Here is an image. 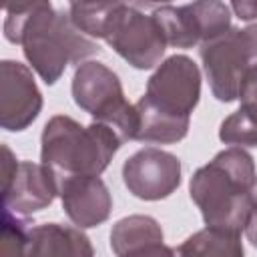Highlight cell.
Segmentation results:
<instances>
[{
    "label": "cell",
    "instance_id": "cell-1",
    "mask_svg": "<svg viewBox=\"0 0 257 257\" xmlns=\"http://www.w3.org/2000/svg\"><path fill=\"white\" fill-rule=\"evenodd\" d=\"M4 36L22 46L28 64L46 84L60 80L68 64H82L100 50L72 24L68 14L54 10L50 2L10 6L4 18Z\"/></svg>",
    "mask_w": 257,
    "mask_h": 257
},
{
    "label": "cell",
    "instance_id": "cell-2",
    "mask_svg": "<svg viewBox=\"0 0 257 257\" xmlns=\"http://www.w3.org/2000/svg\"><path fill=\"white\" fill-rule=\"evenodd\" d=\"M255 183L253 157L245 149L229 147L193 173L189 195L207 227L241 233Z\"/></svg>",
    "mask_w": 257,
    "mask_h": 257
},
{
    "label": "cell",
    "instance_id": "cell-3",
    "mask_svg": "<svg viewBox=\"0 0 257 257\" xmlns=\"http://www.w3.org/2000/svg\"><path fill=\"white\" fill-rule=\"evenodd\" d=\"M120 145V137L102 122L92 120L84 126L72 116L54 114L42 128L40 161L58 179L100 177Z\"/></svg>",
    "mask_w": 257,
    "mask_h": 257
},
{
    "label": "cell",
    "instance_id": "cell-4",
    "mask_svg": "<svg viewBox=\"0 0 257 257\" xmlns=\"http://www.w3.org/2000/svg\"><path fill=\"white\" fill-rule=\"evenodd\" d=\"M199 54L213 96L221 102L239 100L243 86L257 82V24L229 28L201 44Z\"/></svg>",
    "mask_w": 257,
    "mask_h": 257
},
{
    "label": "cell",
    "instance_id": "cell-5",
    "mask_svg": "<svg viewBox=\"0 0 257 257\" xmlns=\"http://www.w3.org/2000/svg\"><path fill=\"white\" fill-rule=\"evenodd\" d=\"M70 90L76 106L88 112L94 122L110 126L122 143L135 141L139 124L137 108L124 98L120 78L106 64L96 60L78 64Z\"/></svg>",
    "mask_w": 257,
    "mask_h": 257
},
{
    "label": "cell",
    "instance_id": "cell-6",
    "mask_svg": "<svg viewBox=\"0 0 257 257\" xmlns=\"http://www.w3.org/2000/svg\"><path fill=\"white\" fill-rule=\"evenodd\" d=\"M201 98V70L187 54H173L165 58L147 82L139 106L189 128L191 112Z\"/></svg>",
    "mask_w": 257,
    "mask_h": 257
},
{
    "label": "cell",
    "instance_id": "cell-7",
    "mask_svg": "<svg viewBox=\"0 0 257 257\" xmlns=\"http://www.w3.org/2000/svg\"><path fill=\"white\" fill-rule=\"evenodd\" d=\"M102 40L139 70L157 66L167 48V38L157 18L126 2L112 4Z\"/></svg>",
    "mask_w": 257,
    "mask_h": 257
},
{
    "label": "cell",
    "instance_id": "cell-8",
    "mask_svg": "<svg viewBox=\"0 0 257 257\" xmlns=\"http://www.w3.org/2000/svg\"><path fill=\"white\" fill-rule=\"evenodd\" d=\"M153 16L161 24L167 44L193 48L211 42L231 28V8L223 2H193L183 6H157Z\"/></svg>",
    "mask_w": 257,
    "mask_h": 257
},
{
    "label": "cell",
    "instance_id": "cell-9",
    "mask_svg": "<svg viewBox=\"0 0 257 257\" xmlns=\"http://www.w3.org/2000/svg\"><path fill=\"white\" fill-rule=\"evenodd\" d=\"M2 197L4 211L30 215L46 209L58 195V177L42 163L16 161L12 151L2 145Z\"/></svg>",
    "mask_w": 257,
    "mask_h": 257
},
{
    "label": "cell",
    "instance_id": "cell-10",
    "mask_svg": "<svg viewBox=\"0 0 257 257\" xmlns=\"http://www.w3.org/2000/svg\"><path fill=\"white\" fill-rule=\"evenodd\" d=\"M122 183L137 199H167L181 185V161L163 149L145 147L124 161Z\"/></svg>",
    "mask_w": 257,
    "mask_h": 257
},
{
    "label": "cell",
    "instance_id": "cell-11",
    "mask_svg": "<svg viewBox=\"0 0 257 257\" xmlns=\"http://www.w3.org/2000/svg\"><path fill=\"white\" fill-rule=\"evenodd\" d=\"M42 110V92L32 70L18 60L0 62V126L8 133L28 128Z\"/></svg>",
    "mask_w": 257,
    "mask_h": 257
},
{
    "label": "cell",
    "instance_id": "cell-12",
    "mask_svg": "<svg viewBox=\"0 0 257 257\" xmlns=\"http://www.w3.org/2000/svg\"><path fill=\"white\" fill-rule=\"evenodd\" d=\"M58 195L66 217L78 229L102 225L112 211V197L100 177H64L58 179Z\"/></svg>",
    "mask_w": 257,
    "mask_h": 257
},
{
    "label": "cell",
    "instance_id": "cell-13",
    "mask_svg": "<svg viewBox=\"0 0 257 257\" xmlns=\"http://www.w3.org/2000/svg\"><path fill=\"white\" fill-rule=\"evenodd\" d=\"M22 257H94V249L82 229L44 223L28 229Z\"/></svg>",
    "mask_w": 257,
    "mask_h": 257
},
{
    "label": "cell",
    "instance_id": "cell-14",
    "mask_svg": "<svg viewBox=\"0 0 257 257\" xmlns=\"http://www.w3.org/2000/svg\"><path fill=\"white\" fill-rule=\"evenodd\" d=\"M163 229L149 215H128L110 229V249L116 257H155L163 241Z\"/></svg>",
    "mask_w": 257,
    "mask_h": 257
},
{
    "label": "cell",
    "instance_id": "cell-15",
    "mask_svg": "<svg viewBox=\"0 0 257 257\" xmlns=\"http://www.w3.org/2000/svg\"><path fill=\"white\" fill-rule=\"evenodd\" d=\"M177 257H245L241 233L205 227L177 247Z\"/></svg>",
    "mask_w": 257,
    "mask_h": 257
},
{
    "label": "cell",
    "instance_id": "cell-16",
    "mask_svg": "<svg viewBox=\"0 0 257 257\" xmlns=\"http://www.w3.org/2000/svg\"><path fill=\"white\" fill-rule=\"evenodd\" d=\"M112 4L114 2H72L68 6V16L84 36L102 38Z\"/></svg>",
    "mask_w": 257,
    "mask_h": 257
},
{
    "label": "cell",
    "instance_id": "cell-17",
    "mask_svg": "<svg viewBox=\"0 0 257 257\" xmlns=\"http://www.w3.org/2000/svg\"><path fill=\"white\" fill-rule=\"evenodd\" d=\"M28 223L18 219V215L4 211L2 217V249L0 257H22L26 233H28Z\"/></svg>",
    "mask_w": 257,
    "mask_h": 257
},
{
    "label": "cell",
    "instance_id": "cell-18",
    "mask_svg": "<svg viewBox=\"0 0 257 257\" xmlns=\"http://www.w3.org/2000/svg\"><path fill=\"white\" fill-rule=\"evenodd\" d=\"M239 100H241V106L237 108V112L257 131V82L245 84L239 94Z\"/></svg>",
    "mask_w": 257,
    "mask_h": 257
},
{
    "label": "cell",
    "instance_id": "cell-19",
    "mask_svg": "<svg viewBox=\"0 0 257 257\" xmlns=\"http://www.w3.org/2000/svg\"><path fill=\"white\" fill-rule=\"evenodd\" d=\"M245 237L247 241L257 249V183L251 191V201H249V211H247V219H245Z\"/></svg>",
    "mask_w": 257,
    "mask_h": 257
},
{
    "label": "cell",
    "instance_id": "cell-20",
    "mask_svg": "<svg viewBox=\"0 0 257 257\" xmlns=\"http://www.w3.org/2000/svg\"><path fill=\"white\" fill-rule=\"evenodd\" d=\"M231 8L241 20H255L257 18V2H233Z\"/></svg>",
    "mask_w": 257,
    "mask_h": 257
}]
</instances>
